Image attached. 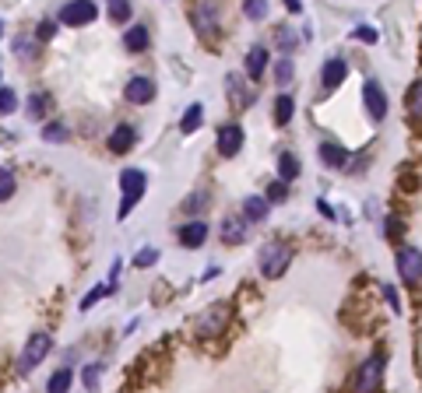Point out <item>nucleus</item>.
I'll return each mask as SVG.
<instances>
[{"instance_id":"nucleus-1","label":"nucleus","mask_w":422,"mask_h":393,"mask_svg":"<svg viewBox=\"0 0 422 393\" xmlns=\"http://www.w3.org/2000/svg\"><path fill=\"white\" fill-rule=\"evenodd\" d=\"M292 263V246L285 243H267L260 250V274L264 278H282Z\"/></svg>"},{"instance_id":"nucleus-2","label":"nucleus","mask_w":422,"mask_h":393,"mask_svg":"<svg viewBox=\"0 0 422 393\" xmlns=\"http://www.w3.org/2000/svg\"><path fill=\"white\" fill-rule=\"evenodd\" d=\"M144 172H137V169H127L124 176H120V187H124V200H120V218H127L131 211L137 207V200H141V193H144Z\"/></svg>"},{"instance_id":"nucleus-3","label":"nucleus","mask_w":422,"mask_h":393,"mask_svg":"<svg viewBox=\"0 0 422 393\" xmlns=\"http://www.w3.org/2000/svg\"><path fill=\"white\" fill-rule=\"evenodd\" d=\"M49 348H53V337L46 334V330H39V334L28 337V344H25V351H21V372H32L39 361L49 355Z\"/></svg>"},{"instance_id":"nucleus-4","label":"nucleus","mask_w":422,"mask_h":393,"mask_svg":"<svg viewBox=\"0 0 422 393\" xmlns=\"http://www.w3.org/2000/svg\"><path fill=\"white\" fill-rule=\"evenodd\" d=\"M99 8L92 4V0H71V4H64V11H60V21L64 25H88L96 21Z\"/></svg>"},{"instance_id":"nucleus-5","label":"nucleus","mask_w":422,"mask_h":393,"mask_svg":"<svg viewBox=\"0 0 422 393\" xmlns=\"http://www.w3.org/2000/svg\"><path fill=\"white\" fill-rule=\"evenodd\" d=\"M380 379H384V355H373V358H366V366L359 369L355 386L370 393V390H377V386H380Z\"/></svg>"},{"instance_id":"nucleus-6","label":"nucleus","mask_w":422,"mask_h":393,"mask_svg":"<svg viewBox=\"0 0 422 393\" xmlns=\"http://www.w3.org/2000/svg\"><path fill=\"white\" fill-rule=\"evenodd\" d=\"M398 270H401V278H405V285H419V274H422V260H419V250L415 246H405L401 250V257H398Z\"/></svg>"},{"instance_id":"nucleus-7","label":"nucleus","mask_w":422,"mask_h":393,"mask_svg":"<svg viewBox=\"0 0 422 393\" xmlns=\"http://www.w3.org/2000/svg\"><path fill=\"white\" fill-rule=\"evenodd\" d=\"M363 102H366V109H370L373 119H384L387 116V95H384V88L377 81H366L363 84Z\"/></svg>"},{"instance_id":"nucleus-8","label":"nucleus","mask_w":422,"mask_h":393,"mask_svg":"<svg viewBox=\"0 0 422 393\" xmlns=\"http://www.w3.org/2000/svg\"><path fill=\"white\" fill-rule=\"evenodd\" d=\"M239 147H243V130H239L236 123L222 127L219 130V155L222 158H232V155H239Z\"/></svg>"},{"instance_id":"nucleus-9","label":"nucleus","mask_w":422,"mask_h":393,"mask_svg":"<svg viewBox=\"0 0 422 393\" xmlns=\"http://www.w3.org/2000/svg\"><path fill=\"white\" fill-rule=\"evenodd\" d=\"M152 99H155V81L152 78H131L127 81V102L144 106V102H152Z\"/></svg>"},{"instance_id":"nucleus-10","label":"nucleus","mask_w":422,"mask_h":393,"mask_svg":"<svg viewBox=\"0 0 422 393\" xmlns=\"http://www.w3.org/2000/svg\"><path fill=\"white\" fill-rule=\"evenodd\" d=\"M204 239H208V225L204 222H187L184 228H179V243H184L187 250H197Z\"/></svg>"},{"instance_id":"nucleus-11","label":"nucleus","mask_w":422,"mask_h":393,"mask_svg":"<svg viewBox=\"0 0 422 393\" xmlns=\"http://www.w3.org/2000/svg\"><path fill=\"white\" fill-rule=\"evenodd\" d=\"M222 239H225V243L229 246H236V243H243V239H247V218H225L222 222Z\"/></svg>"},{"instance_id":"nucleus-12","label":"nucleus","mask_w":422,"mask_h":393,"mask_svg":"<svg viewBox=\"0 0 422 393\" xmlns=\"http://www.w3.org/2000/svg\"><path fill=\"white\" fill-rule=\"evenodd\" d=\"M320 162L331 165V169H345L348 165V151L338 147V144H320Z\"/></svg>"},{"instance_id":"nucleus-13","label":"nucleus","mask_w":422,"mask_h":393,"mask_svg":"<svg viewBox=\"0 0 422 393\" xmlns=\"http://www.w3.org/2000/svg\"><path fill=\"white\" fill-rule=\"evenodd\" d=\"M222 323H225V306H215V313H204V316L197 320V334L208 337L211 330H222Z\"/></svg>"},{"instance_id":"nucleus-14","label":"nucleus","mask_w":422,"mask_h":393,"mask_svg":"<svg viewBox=\"0 0 422 393\" xmlns=\"http://www.w3.org/2000/svg\"><path fill=\"white\" fill-rule=\"evenodd\" d=\"M131 147H134V130L131 127H116L113 137H109V151L113 155H124V151H131Z\"/></svg>"},{"instance_id":"nucleus-15","label":"nucleus","mask_w":422,"mask_h":393,"mask_svg":"<svg viewBox=\"0 0 422 393\" xmlns=\"http://www.w3.org/2000/svg\"><path fill=\"white\" fill-rule=\"evenodd\" d=\"M194 25H197V32L208 39V36H215V11H211L208 4H201L197 11H194Z\"/></svg>"},{"instance_id":"nucleus-16","label":"nucleus","mask_w":422,"mask_h":393,"mask_svg":"<svg viewBox=\"0 0 422 393\" xmlns=\"http://www.w3.org/2000/svg\"><path fill=\"white\" fill-rule=\"evenodd\" d=\"M320 78H324V88H338L345 81V64H342V60H327Z\"/></svg>"},{"instance_id":"nucleus-17","label":"nucleus","mask_w":422,"mask_h":393,"mask_svg":"<svg viewBox=\"0 0 422 393\" xmlns=\"http://www.w3.org/2000/svg\"><path fill=\"white\" fill-rule=\"evenodd\" d=\"M243 218L247 222H264L267 218V200L264 197H247L243 200Z\"/></svg>"},{"instance_id":"nucleus-18","label":"nucleus","mask_w":422,"mask_h":393,"mask_svg":"<svg viewBox=\"0 0 422 393\" xmlns=\"http://www.w3.org/2000/svg\"><path fill=\"white\" fill-rule=\"evenodd\" d=\"M264 67H267V49H264V46H254V49L247 53V74H250V78H260Z\"/></svg>"},{"instance_id":"nucleus-19","label":"nucleus","mask_w":422,"mask_h":393,"mask_svg":"<svg viewBox=\"0 0 422 393\" xmlns=\"http://www.w3.org/2000/svg\"><path fill=\"white\" fill-rule=\"evenodd\" d=\"M124 43H127V53H141V49L148 46V28H144V25H134V28H127Z\"/></svg>"},{"instance_id":"nucleus-20","label":"nucleus","mask_w":422,"mask_h":393,"mask_svg":"<svg viewBox=\"0 0 422 393\" xmlns=\"http://www.w3.org/2000/svg\"><path fill=\"white\" fill-rule=\"evenodd\" d=\"M292 109H296V102H292L289 95H278V99H275V123H278V127H285L289 119H292Z\"/></svg>"},{"instance_id":"nucleus-21","label":"nucleus","mask_w":422,"mask_h":393,"mask_svg":"<svg viewBox=\"0 0 422 393\" xmlns=\"http://www.w3.org/2000/svg\"><path fill=\"white\" fill-rule=\"evenodd\" d=\"M71 383H74V372H71V369H60V372H53V376H49L46 390H49V393H64Z\"/></svg>"},{"instance_id":"nucleus-22","label":"nucleus","mask_w":422,"mask_h":393,"mask_svg":"<svg viewBox=\"0 0 422 393\" xmlns=\"http://www.w3.org/2000/svg\"><path fill=\"white\" fill-rule=\"evenodd\" d=\"M201 116H204V106L194 102V106L187 109V116H184V123H179V130H184V134H194V130L201 127Z\"/></svg>"},{"instance_id":"nucleus-23","label":"nucleus","mask_w":422,"mask_h":393,"mask_svg":"<svg viewBox=\"0 0 422 393\" xmlns=\"http://www.w3.org/2000/svg\"><path fill=\"white\" fill-rule=\"evenodd\" d=\"M278 176H282V179H296V176H299V158L285 151V155L278 158Z\"/></svg>"},{"instance_id":"nucleus-24","label":"nucleus","mask_w":422,"mask_h":393,"mask_svg":"<svg viewBox=\"0 0 422 393\" xmlns=\"http://www.w3.org/2000/svg\"><path fill=\"white\" fill-rule=\"evenodd\" d=\"M243 14L254 18V21L267 18V0H243Z\"/></svg>"},{"instance_id":"nucleus-25","label":"nucleus","mask_w":422,"mask_h":393,"mask_svg":"<svg viewBox=\"0 0 422 393\" xmlns=\"http://www.w3.org/2000/svg\"><path fill=\"white\" fill-rule=\"evenodd\" d=\"M109 18L120 25V21H127L131 18V4L127 0H109Z\"/></svg>"},{"instance_id":"nucleus-26","label":"nucleus","mask_w":422,"mask_h":393,"mask_svg":"<svg viewBox=\"0 0 422 393\" xmlns=\"http://www.w3.org/2000/svg\"><path fill=\"white\" fill-rule=\"evenodd\" d=\"M14 193V172L11 169H0V200H8Z\"/></svg>"},{"instance_id":"nucleus-27","label":"nucleus","mask_w":422,"mask_h":393,"mask_svg":"<svg viewBox=\"0 0 422 393\" xmlns=\"http://www.w3.org/2000/svg\"><path fill=\"white\" fill-rule=\"evenodd\" d=\"M285 197H289V190H285V179H278V183H271V187H267V197H264V200H267V204H282Z\"/></svg>"},{"instance_id":"nucleus-28","label":"nucleus","mask_w":422,"mask_h":393,"mask_svg":"<svg viewBox=\"0 0 422 393\" xmlns=\"http://www.w3.org/2000/svg\"><path fill=\"white\" fill-rule=\"evenodd\" d=\"M18 109V95L11 88H0V112H14Z\"/></svg>"},{"instance_id":"nucleus-29","label":"nucleus","mask_w":422,"mask_h":393,"mask_svg":"<svg viewBox=\"0 0 422 393\" xmlns=\"http://www.w3.org/2000/svg\"><path fill=\"white\" fill-rule=\"evenodd\" d=\"M408 109H412V119L419 123V112H422V84H419V81L412 84V102H408Z\"/></svg>"},{"instance_id":"nucleus-30","label":"nucleus","mask_w":422,"mask_h":393,"mask_svg":"<svg viewBox=\"0 0 422 393\" xmlns=\"http://www.w3.org/2000/svg\"><path fill=\"white\" fill-rule=\"evenodd\" d=\"M43 137H46V141H53V144H60V141H67V127H60V123H49V127L43 130Z\"/></svg>"},{"instance_id":"nucleus-31","label":"nucleus","mask_w":422,"mask_h":393,"mask_svg":"<svg viewBox=\"0 0 422 393\" xmlns=\"http://www.w3.org/2000/svg\"><path fill=\"white\" fill-rule=\"evenodd\" d=\"M99 379H102V366H88V369H85V386H88V390H96Z\"/></svg>"},{"instance_id":"nucleus-32","label":"nucleus","mask_w":422,"mask_h":393,"mask_svg":"<svg viewBox=\"0 0 422 393\" xmlns=\"http://www.w3.org/2000/svg\"><path fill=\"white\" fill-rule=\"evenodd\" d=\"M159 260V250H141L137 257H134V267H152Z\"/></svg>"},{"instance_id":"nucleus-33","label":"nucleus","mask_w":422,"mask_h":393,"mask_svg":"<svg viewBox=\"0 0 422 393\" xmlns=\"http://www.w3.org/2000/svg\"><path fill=\"white\" fill-rule=\"evenodd\" d=\"M275 81L278 84H289L292 81V64H289V60H282V64L275 67Z\"/></svg>"},{"instance_id":"nucleus-34","label":"nucleus","mask_w":422,"mask_h":393,"mask_svg":"<svg viewBox=\"0 0 422 393\" xmlns=\"http://www.w3.org/2000/svg\"><path fill=\"white\" fill-rule=\"evenodd\" d=\"M43 112H46V99H43V95H32V99H28V116L39 119Z\"/></svg>"},{"instance_id":"nucleus-35","label":"nucleus","mask_w":422,"mask_h":393,"mask_svg":"<svg viewBox=\"0 0 422 393\" xmlns=\"http://www.w3.org/2000/svg\"><path fill=\"white\" fill-rule=\"evenodd\" d=\"M106 291H109V288H96V291H88V295H85V302H81V309H92V306H96V298H102Z\"/></svg>"},{"instance_id":"nucleus-36","label":"nucleus","mask_w":422,"mask_h":393,"mask_svg":"<svg viewBox=\"0 0 422 393\" xmlns=\"http://www.w3.org/2000/svg\"><path fill=\"white\" fill-rule=\"evenodd\" d=\"M53 32H56V25H53V21H39V28H36V36H39V39H53Z\"/></svg>"},{"instance_id":"nucleus-37","label":"nucleus","mask_w":422,"mask_h":393,"mask_svg":"<svg viewBox=\"0 0 422 393\" xmlns=\"http://www.w3.org/2000/svg\"><path fill=\"white\" fill-rule=\"evenodd\" d=\"M204 204H208V193L201 190L197 197H190V200H187V211H197V207H204Z\"/></svg>"},{"instance_id":"nucleus-38","label":"nucleus","mask_w":422,"mask_h":393,"mask_svg":"<svg viewBox=\"0 0 422 393\" xmlns=\"http://www.w3.org/2000/svg\"><path fill=\"white\" fill-rule=\"evenodd\" d=\"M359 39H363V43H373L377 39V32H373V28H359V32H355Z\"/></svg>"},{"instance_id":"nucleus-39","label":"nucleus","mask_w":422,"mask_h":393,"mask_svg":"<svg viewBox=\"0 0 422 393\" xmlns=\"http://www.w3.org/2000/svg\"><path fill=\"white\" fill-rule=\"evenodd\" d=\"M278 43H282V49H292V43H296V39H292V32H282V36H278Z\"/></svg>"},{"instance_id":"nucleus-40","label":"nucleus","mask_w":422,"mask_h":393,"mask_svg":"<svg viewBox=\"0 0 422 393\" xmlns=\"http://www.w3.org/2000/svg\"><path fill=\"white\" fill-rule=\"evenodd\" d=\"M285 8L289 11H299V0H285Z\"/></svg>"},{"instance_id":"nucleus-41","label":"nucleus","mask_w":422,"mask_h":393,"mask_svg":"<svg viewBox=\"0 0 422 393\" xmlns=\"http://www.w3.org/2000/svg\"><path fill=\"white\" fill-rule=\"evenodd\" d=\"M0 32H4V28H0Z\"/></svg>"}]
</instances>
